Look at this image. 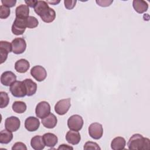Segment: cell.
Here are the masks:
<instances>
[{"instance_id":"cell-32","label":"cell","mask_w":150,"mask_h":150,"mask_svg":"<svg viewBox=\"0 0 150 150\" xmlns=\"http://www.w3.org/2000/svg\"><path fill=\"white\" fill-rule=\"evenodd\" d=\"M77 2V1L74 0H64V6L66 9H72L76 5V4Z\"/></svg>"},{"instance_id":"cell-25","label":"cell","mask_w":150,"mask_h":150,"mask_svg":"<svg viewBox=\"0 0 150 150\" xmlns=\"http://www.w3.org/2000/svg\"><path fill=\"white\" fill-rule=\"evenodd\" d=\"M13 111L18 114H22L26 110V104L21 101H16L12 104Z\"/></svg>"},{"instance_id":"cell-3","label":"cell","mask_w":150,"mask_h":150,"mask_svg":"<svg viewBox=\"0 0 150 150\" xmlns=\"http://www.w3.org/2000/svg\"><path fill=\"white\" fill-rule=\"evenodd\" d=\"M83 124V118L78 114L73 115L67 120V126L70 130L79 131L81 129Z\"/></svg>"},{"instance_id":"cell-8","label":"cell","mask_w":150,"mask_h":150,"mask_svg":"<svg viewBox=\"0 0 150 150\" xmlns=\"http://www.w3.org/2000/svg\"><path fill=\"white\" fill-rule=\"evenodd\" d=\"M88 134L94 139H100L103 134V128L102 125L98 122L91 124L88 127Z\"/></svg>"},{"instance_id":"cell-9","label":"cell","mask_w":150,"mask_h":150,"mask_svg":"<svg viewBox=\"0 0 150 150\" xmlns=\"http://www.w3.org/2000/svg\"><path fill=\"white\" fill-rule=\"evenodd\" d=\"M30 74L38 81H42L47 77L46 70L43 67L39 65L35 66L31 69Z\"/></svg>"},{"instance_id":"cell-2","label":"cell","mask_w":150,"mask_h":150,"mask_svg":"<svg viewBox=\"0 0 150 150\" xmlns=\"http://www.w3.org/2000/svg\"><path fill=\"white\" fill-rule=\"evenodd\" d=\"M9 90L15 97H24L26 96V90L23 81H15L10 86Z\"/></svg>"},{"instance_id":"cell-35","label":"cell","mask_w":150,"mask_h":150,"mask_svg":"<svg viewBox=\"0 0 150 150\" xmlns=\"http://www.w3.org/2000/svg\"><path fill=\"white\" fill-rule=\"evenodd\" d=\"M25 2L26 3V4L30 7V8H34L36 2H37V1H34V0H32V1H25Z\"/></svg>"},{"instance_id":"cell-18","label":"cell","mask_w":150,"mask_h":150,"mask_svg":"<svg viewBox=\"0 0 150 150\" xmlns=\"http://www.w3.org/2000/svg\"><path fill=\"white\" fill-rule=\"evenodd\" d=\"M42 138L45 146L48 147H53L58 142V138L57 136L53 133H46L43 135Z\"/></svg>"},{"instance_id":"cell-17","label":"cell","mask_w":150,"mask_h":150,"mask_svg":"<svg viewBox=\"0 0 150 150\" xmlns=\"http://www.w3.org/2000/svg\"><path fill=\"white\" fill-rule=\"evenodd\" d=\"M30 67L29 62L25 59H21L17 60L15 63V70L20 73H26Z\"/></svg>"},{"instance_id":"cell-37","label":"cell","mask_w":150,"mask_h":150,"mask_svg":"<svg viewBox=\"0 0 150 150\" xmlns=\"http://www.w3.org/2000/svg\"><path fill=\"white\" fill-rule=\"evenodd\" d=\"M60 2V1H46L47 3H49V4H52V5H57V4H58Z\"/></svg>"},{"instance_id":"cell-33","label":"cell","mask_w":150,"mask_h":150,"mask_svg":"<svg viewBox=\"0 0 150 150\" xmlns=\"http://www.w3.org/2000/svg\"><path fill=\"white\" fill-rule=\"evenodd\" d=\"M96 3L100 6L102 7H106V6H110L112 2L113 1L112 0H98V1H96Z\"/></svg>"},{"instance_id":"cell-11","label":"cell","mask_w":150,"mask_h":150,"mask_svg":"<svg viewBox=\"0 0 150 150\" xmlns=\"http://www.w3.org/2000/svg\"><path fill=\"white\" fill-rule=\"evenodd\" d=\"M12 51L11 43L7 41L1 40L0 42L1 64L5 62L8 57V54Z\"/></svg>"},{"instance_id":"cell-5","label":"cell","mask_w":150,"mask_h":150,"mask_svg":"<svg viewBox=\"0 0 150 150\" xmlns=\"http://www.w3.org/2000/svg\"><path fill=\"white\" fill-rule=\"evenodd\" d=\"M50 112V105L45 101H42L39 103L35 108V113L37 117L43 118L48 115Z\"/></svg>"},{"instance_id":"cell-19","label":"cell","mask_w":150,"mask_h":150,"mask_svg":"<svg viewBox=\"0 0 150 150\" xmlns=\"http://www.w3.org/2000/svg\"><path fill=\"white\" fill-rule=\"evenodd\" d=\"M29 8L27 5L21 4L16 7L15 9L16 18L21 19H27L29 16Z\"/></svg>"},{"instance_id":"cell-21","label":"cell","mask_w":150,"mask_h":150,"mask_svg":"<svg viewBox=\"0 0 150 150\" xmlns=\"http://www.w3.org/2000/svg\"><path fill=\"white\" fill-rule=\"evenodd\" d=\"M23 82L26 90V96H32L35 94L37 90V84L30 79H26Z\"/></svg>"},{"instance_id":"cell-29","label":"cell","mask_w":150,"mask_h":150,"mask_svg":"<svg viewBox=\"0 0 150 150\" xmlns=\"http://www.w3.org/2000/svg\"><path fill=\"white\" fill-rule=\"evenodd\" d=\"M11 11L9 8L4 5L0 6V18L1 19H6L10 15Z\"/></svg>"},{"instance_id":"cell-22","label":"cell","mask_w":150,"mask_h":150,"mask_svg":"<svg viewBox=\"0 0 150 150\" xmlns=\"http://www.w3.org/2000/svg\"><path fill=\"white\" fill-rule=\"evenodd\" d=\"M30 145L35 150H42L44 149L45 146L43 138L40 135H36L33 137L31 139Z\"/></svg>"},{"instance_id":"cell-4","label":"cell","mask_w":150,"mask_h":150,"mask_svg":"<svg viewBox=\"0 0 150 150\" xmlns=\"http://www.w3.org/2000/svg\"><path fill=\"white\" fill-rule=\"evenodd\" d=\"M12 52L16 54L23 53L26 48V43L25 39L22 38H16L12 42Z\"/></svg>"},{"instance_id":"cell-30","label":"cell","mask_w":150,"mask_h":150,"mask_svg":"<svg viewBox=\"0 0 150 150\" xmlns=\"http://www.w3.org/2000/svg\"><path fill=\"white\" fill-rule=\"evenodd\" d=\"M84 149L87 150V149H101L100 147L98 146V145L96 142H91V141H88L86 142L84 145Z\"/></svg>"},{"instance_id":"cell-12","label":"cell","mask_w":150,"mask_h":150,"mask_svg":"<svg viewBox=\"0 0 150 150\" xmlns=\"http://www.w3.org/2000/svg\"><path fill=\"white\" fill-rule=\"evenodd\" d=\"M40 121L35 117H29L25 121V127L29 132H33L39 128Z\"/></svg>"},{"instance_id":"cell-7","label":"cell","mask_w":150,"mask_h":150,"mask_svg":"<svg viewBox=\"0 0 150 150\" xmlns=\"http://www.w3.org/2000/svg\"><path fill=\"white\" fill-rule=\"evenodd\" d=\"M70 98H66L59 100L54 105V111L60 115H63L67 112L71 106Z\"/></svg>"},{"instance_id":"cell-34","label":"cell","mask_w":150,"mask_h":150,"mask_svg":"<svg viewBox=\"0 0 150 150\" xmlns=\"http://www.w3.org/2000/svg\"><path fill=\"white\" fill-rule=\"evenodd\" d=\"M2 5L7 6L8 8L13 7L15 5L16 3V0H1Z\"/></svg>"},{"instance_id":"cell-24","label":"cell","mask_w":150,"mask_h":150,"mask_svg":"<svg viewBox=\"0 0 150 150\" xmlns=\"http://www.w3.org/2000/svg\"><path fill=\"white\" fill-rule=\"evenodd\" d=\"M13 138V134L12 131L8 129L2 130L0 132V143L7 144L9 143Z\"/></svg>"},{"instance_id":"cell-6","label":"cell","mask_w":150,"mask_h":150,"mask_svg":"<svg viewBox=\"0 0 150 150\" xmlns=\"http://www.w3.org/2000/svg\"><path fill=\"white\" fill-rule=\"evenodd\" d=\"M26 19L15 18L11 28L12 32L14 35L18 36L21 35L24 33L26 30V28H27Z\"/></svg>"},{"instance_id":"cell-26","label":"cell","mask_w":150,"mask_h":150,"mask_svg":"<svg viewBox=\"0 0 150 150\" xmlns=\"http://www.w3.org/2000/svg\"><path fill=\"white\" fill-rule=\"evenodd\" d=\"M55 18H56V12L52 8H50L49 12L46 15L41 17V19L44 22H46V23H51L55 19Z\"/></svg>"},{"instance_id":"cell-36","label":"cell","mask_w":150,"mask_h":150,"mask_svg":"<svg viewBox=\"0 0 150 150\" xmlns=\"http://www.w3.org/2000/svg\"><path fill=\"white\" fill-rule=\"evenodd\" d=\"M57 149H73V148L66 144H62L58 147Z\"/></svg>"},{"instance_id":"cell-1","label":"cell","mask_w":150,"mask_h":150,"mask_svg":"<svg viewBox=\"0 0 150 150\" xmlns=\"http://www.w3.org/2000/svg\"><path fill=\"white\" fill-rule=\"evenodd\" d=\"M127 146L129 149L146 150L150 148V140L139 134H134L129 138Z\"/></svg>"},{"instance_id":"cell-16","label":"cell","mask_w":150,"mask_h":150,"mask_svg":"<svg viewBox=\"0 0 150 150\" xmlns=\"http://www.w3.org/2000/svg\"><path fill=\"white\" fill-rule=\"evenodd\" d=\"M66 139L71 145H77L81 140V136L78 131L70 130L66 133Z\"/></svg>"},{"instance_id":"cell-10","label":"cell","mask_w":150,"mask_h":150,"mask_svg":"<svg viewBox=\"0 0 150 150\" xmlns=\"http://www.w3.org/2000/svg\"><path fill=\"white\" fill-rule=\"evenodd\" d=\"M21 121L19 118L15 116H11L6 118L5 121V128L12 132L16 131L20 127Z\"/></svg>"},{"instance_id":"cell-28","label":"cell","mask_w":150,"mask_h":150,"mask_svg":"<svg viewBox=\"0 0 150 150\" xmlns=\"http://www.w3.org/2000/svg\"><path fill=\"white\" fill-rule=\"evenodd\" d=\"M26 27L29 29H33L38 26L39 24L38 20L34 16H29L26 19Z\"/></svg>"},{"instance_id":"cell-27","label":"cell","mask_w":150,"mask_h":150,"mask_svg":"<svg viewBox=\"0 0 150 150\" xmlns=\"http://www.w3.org/2000/svg\"><path fill=\"white\" fill-rule=\"evenodd\" d=\"M9 102V98L7 93L5 91L0 92V107L1 108L6 107Z\"/></svg>"},{"instance_id":"cell-31","label":"cell","mask_w":150,"mask_h":150,"mask_svg":"<svg viewBox=\"0 0 150 150\" xmlns=\"http://www.w3.org/2000/svg\"><path fill=\"white\" fill-rule=\"evenodd\" d=\"M12 150H27V147L25 144L21 142H17L15 143L12 147Z\"/></svg>"},{"instance_id":"cell-20","label":"cell","mask_w":150,"mask_h":150,"mask_svg":"<svg viewBox=\"0 0 150 150\" xmlns=\"http://www.w3.org/2000/svg\"><path fill=\"white\" fill-rule=\"evenodd\" d=\"M132 6L134 10L139 13H142L146 12L148 8V3L143 0H134Z\"/></svg>"},{"instance_id":"cell-14","label":"cell","mask_w":150,"mask_h":150,"mask_svg":"<svg viewBox=\"0 0 150 150\" xmlns=\"http://www.w3.org/2000/svg\"><path fill=\"white\" fill-rule=\"evenodd\" d=\"M16 80V75L11 71L4 72L1 76V83L5 86H9Z\"/></svg>"},{"instance_id":"cell-23","label":"cell","mask_w":150,"mask_h":150,"mask_svg":"<svg viewBox=\"0 0 150 150\" xmlns=\"http://www.w3.org/2000/svg\"><path fill=\"white\" fill-rule=\"evenodd\" d=\"M126 145L125 139L121 137L114 138L111 142V148L113 150H121L125 148Z\"/></svg>"},{"instance_id":"cell-13","label":"cell","mask_w":150,"mask_h":150,"mask_svg":"<svg viewBox=\"0 0 150 150\" xmlns=\"http://www.w3.org/2000/svg\"><path fill=\"white\" fill-rule=\"evenodd\" d=\"M33 8L35 13L41 18L49 12L50 8L49 6L46 1H37Z\"/></svg>"},{"instance_id":"cell-15","label":"cell","mask_w":150,"mask_h":150,"mask_svg":"<svg viewBox=\"0 0 150 150\" xmlns=\"http://www.w3.org/2000/svg\"><path fill=\"white\" fill-rule=\"evenodd\" d=\"M41 122L45 127L52 129L56 127L57 122V119L53 114L50 113L48 115L42 118Z\"/></svg>"}]
</instances>
